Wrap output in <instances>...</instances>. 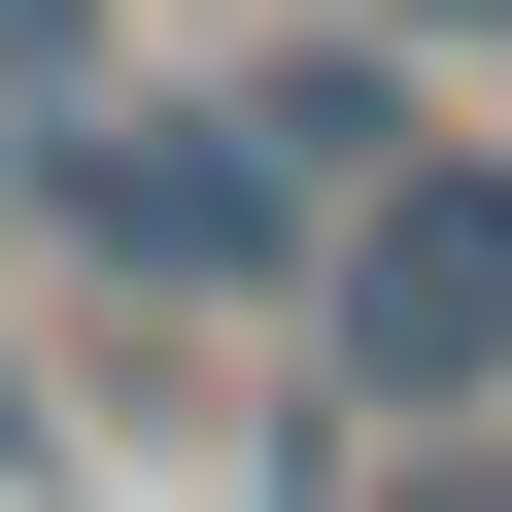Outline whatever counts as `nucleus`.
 I'll return each mask as SVG.
<instances>
[{
	"label": "nucleus",
	"mask_w": 512,
	"mask_h": 512,
	"mask_svg": "<svg viewBox=\"0 0 512 512\" xmlns=\"http://www.w3.org/2000/svg\"><path fill=\"white\" fill-rule=\"evenodd\" d=\"M308 342L342 410H512V137H410L308 205Z\"/></svg>",
	"instance_id": "obj_1"
},
{
	"label": "nucleus",
	"mask_w": 512,
	"mask_h": 512,
	"mask_svg": "<svg viewBox=\"0 0 512 512\" xmlns=\"http://www.w3.org/2000/svg\"><path fill=\"white\" fill-rule=\"evenodd\" d=\"M35 205H69V274H137V308H308V171L205 137V103H69Z\"/></svg>",
	"instance_id": "obj_2"
},
{
	"label": "nucleus",
	"mask_w": 512,
	"mask_h": 512,
	"mask_svg": "<svg viewBox=\"0 0 512 512\" xmlns=\"http://www.w3.org/2000/svg\"><path fill=\"white\" fill-rule=\"evenodd\" d=\"M0 69H35V103H69V0H0Z\"/></svg>",
	"instance_id": "obj_3"
},
{
	"label": "nucleus",
	"mask_w": 512,
	"mask_h": 512,
	"mask_svg": "<svg viewBox=\"0 0 512 512\" xmlns=\"http://www.w3.org/2000/svg\"><path fill=\"white\" fill-rule=\"evenodd\" d=\"M444 35H478V0H444Z\"/></svg>",
	"instance_id": "obj_4"
}]
</instances>
